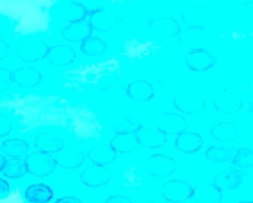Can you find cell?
<instances>
[{"label": "cell", "mask_w": 253, "mask_h": 203, "mask_svg": "<svg viewBox=\"0 0 253 203\" xmlns=\"http://www.w3.org/2000/svg\"><path fill=\"white\" fill-rule=\"evenodd\" d=\"M12 81L22 87H34L42 81V74L32 67H21L12 73Z\"/></svg>", "instance_id": "obj_19"}, {"label": "cell", "mask_w": 253, "mask_h": 203, "mask_svg": "<svg viewBox=\"0 0 253 203\" xmlns=\"http://www.w3.org/2000/svg\"><path fill=\"white\" fill-rule=\"evenodd\" d=\"M204 145L201 134L192 130H185L177 135L175 139L176 148L181 152L190 154L199 151Z\"/></svg>", "instance_id": "obj_17"}, {"label": "cell", "mask_w": 253, "mask_h": 203, "mask_svg": "<svg viewBox=\"0 0 253 203\" xmlns=\"http://www.w3.org/2000/svg\"><path fill=\"white\" fill-rule=\"evenodd\" d=\"M28 173L38 177H44L51 174L57 167L55 158L48 153L34 151L25 159Z\"/></svg>", "instance_id": "obj_2"}, {"label": "cell", "mask_w": 253, "mask_h": 203, "mask_svg": "<svg viewBox=\"0 0 253 203\" xmlns=\"http://www.w3.org/2000/svg\"><path fill=\"white\" fill-rule=\"evenodd\" d=\"M8 30V24L4 19H0V37L5 35Z\"/></svg>", "instance_id": "obj_41"}, {"label": "cell", "mask_w": 253, "mask_h": 203, "mask_svg": "<svg viewBox=\"0 0 253 203\" xmlns=\"http://www.w3.org/2000/svg\"><path fill=\"white\" fill-rule=\"evenodd\" d=\"M11 185L8 181L0 178V200L5 199L11 194Z\"/></svg>", "instance_id": "obj_37"}, {"label": "cell", "mask_w": 253, "mask_h": 203, "mask_svg": "<svg viewBox=\"0 0 253 203\" xmlns=\"http://www.w3.org/2000/svg\"><path fill=\"white\" fill-rule=\"evenodd\" d=\"M212 104L214 109L223 114H235L241 111L244 106L241 96L227 90L218 92L213 98Z\"/></svg>", "instance_id": "obj_8"}, {"label": "cell", "mask_w": 253, "mask_h": 203, "mask_svg": "<svg viewBox=\"0 0 253 203\" xmlns=\"http://www.w3.org/2000/svg\"><path fill=\"white\" fill-rule=\"evenodd\" d=\"M244 181V172L231 168L221 170L213 178L212 184L221 191H230L241 186Z\"/></svg>", "instance_id": "obj_11"}, {"label": "cell", "mask_w": 253, "mask_h": 203, "mask_svg": "<svg viewBox=\"0 0 253 203\" xmlns=\"http://www.w3.org/2000/svg\"><path fill=\"white\" fill-rule=\"evenodd\" d=\"M253 203V202L242 201V202H239V203Z\"/></svg>", "instance_id": "obj_44"}, {"label": "cell", "mask_w": 253, "mask_h": 203, "mask_svg": "<svg viewBox=\"0 0 253 203\" xmlns=\"http://www.w3.org/2000/svg\"><path fill=\"white\" fill-rule=\"evenodd\" d=\"M5 157L2 155V154H0V172H2V167H3L4 164H5Z\"/></svg>", "instance_id": "obj_42"}, {"label": "cell", "mask_w": 253, "mask_h": 203, "mask_svg": "<svg viewBox=\"0 0 253 203\" xmlns=\"http://www.w3.org/2000/svg\"><path fill=\"white\" fill-rule=\"evenodd\" d=\"M232 165L239 169L251 168L253 165V151L247 147H241L235 151L232 160Z\"/></svg>", "instance_id": "obj_34"}, {"label": "cell", "mask_w": 253, "mask_h": 203, "mask_svg": "<svg viewBox=\"0 0 253 203\" xmlns=\"http://www.w3.org/2000/svg\"><path fill=\"white\" fill-rule=\"evenodd\" d=\"M59 14L69 23L84 20L88 10L82 3L78 1H68L59 9Z\"/></svg>", "instance_id": "obj_26"}, {"label": "cell", "mask_w": 253, "mask_h": 203, "mask_svg": "<svg viewBox=\"0 0 253 203\" xmlns=\"http://www.w3.org/2000/svg\"><path fill=\"white\" fill-rule=\"evenodd\" d=\"M88 21L92 29L108 32L115 28L118 23V17L113 10L102 8L92 12Z\"/></svg>", "instance_id": "obj_12"}, {"label": "cell", "mask_w": 253, "mask_h": 203, "mask_svg": "<svg viewBox=\"0 0 253 203\" xmlns=\"http://www.w3.org/2000/svg\"><path fill=\"white\" fill-rule=\"evenodd\" d=\"M10 52V46L6 41L0 40V61L8 56Z\"/></svg>", "instance_id": "obj_39"}, {"label": "cell", "mask_w": 253, "mask_h": 203, "mask_svg": "<svg viewBox=\"0 0 253 203\" xmlns=\"http://www.w3.org/2000/svg\"><path fill=\"white\" fill-rule=\"evenodd\" d=\"M54 197L51 187L45 183H35L25 190L24 197L29 203H48Z\"/></svg>", "instance_id": "obj_20"}, {"label": "cell", "mask_w": 253, "mask_h": 203, "mask_svg": "<svg viewBox=\"0 0 253 203\" xmlns=\"http://www.w3.org/2000/svg\"><path fill=\"white\" fill-rule=\"evenodd\" d=\"M54 203H83L80 199L75 197H64L58 199Z\"/></svg>", "instance_id": "obj_40"}, {"label": "cell", "mask_w": 253, "mask_h": 203, "mask_svg": "<svg viewBox=\"0 0 253 203\" xmlns=\"http://www.w3.org/2000/svg\"><path fill=\"white\" fill-rule=\"evenodd\" d=\"M105 203H132L128 197L124 195H114L109 197Z\"/></svg>", "instance_id": "obj_38"}, {"label": "cell", "mask_w": 253, "mask_h": 203, "mask_svg": "<svg viewBox=\"0 0 253 203\" xmlns=\"http://www.w3.org/2000/svg\"><path fill=\"white\" fill-rule=\"evenodd\" d=\"M210 10L202 5L186 7L181 13L183 23L189 28L205 29L210 18Z\"/></svg>", "instance_id": "obj_10"}, {"label": "cell", "mask_w": 253, "mask_h": 203, "mask_svg": "<svg viewBox=\"0 0 253 203\" xmlns=\"http://www.w3.org/2000/svg\"><path fill=\"white\" fill-rule=\"evenodd\" d=\"M107 49L106 43L100 37H88L83 41L81 50L84 54L89 56H99L103 55Z\"/></svg>", "instance_id": "obj_32"}, {"label": "cell", "mask_w": 253, "mask_h": 203, "mask_svg": "<svg viewBox=\"0 0 253 203\" xmlns=\"http://www.w3.org/2000/svg\"><path fill=\"white\" fill-rule=\"evenodd\" d=\"M112 176V171L107 166L93 164L84 169L81 180L86 186L99 188L107 185Z\"/></svg>", "instance_id": "obj_9"}, {"label": "cell", "mask_w": 253, "mask_h": 203, "mask_svg": "<svg viewBox=\"0 0 253 203\" xmlns=\"http://www.w3.org/2000/svg\"><path fill=\"white\" fill-rule=\"evenodd\" d=\"M2 174L9 179H18L28 173L27 165L22 158H10L5 160L2 170Z\"/></svg>", "instance_id": "obj_30"}, {"label": "cell", "mask_w": 253, "mask_h": 203, "mask_svg": "<svg viewBox=\"0 0 253 203\" xmlns=\"http://www.w3.org/2000/svg\"><path fill=\"white\" fill-rule=\"evenodd\" d=\"M151 31L164 37H175L180 32L178 22L174 18L160 17L149 23Z\"/></svg>", "instance_id": "obj_23"}, {"label": "cell", "mask_w": 253, "mask_h": 203, "mask_svg": "<svg viewBox=\"0 0 253 203\" xmlns=\"http://www.w3.org/2000/svg\"><path fill=\"white\" fill-rule=\"evenodd\" d=\"M194 187L180 179L167 181L161 188V195L170 203H184L192 198Z\"/></svg>", "instance_id": "obj_3"}, {"label": "cell", "mask_w": 253, "mask_h": 203, "mask_svg": "<svg viewBox=\"0 0 253 203\" xmlns=\"http://www.w3.org/2000/svg\"><path fill=\"white\" fill-rule=\"evenodd\" d=\"M12 127L13 123L11 119L5 114H0V137L9 134Z\"/></svg>", "instance_id": "obj_36"}, {"label": "cell", "mask_w": 253, "mask_h": 203, "mask_svg": "<svg viewBox=\"0 0 253 203\" xmlns=\"http://www.w3.org/2000/svg\"><path fill=\"white\" fill-rule=\"evenodd\" d=\"M46 56L48 62L51 65L65 67L70 65L75 61L76 53L71 46L59 44L50 47Z\"/></svg>", "instance_id": "obj_18"}, {"label": "cell", "mask_w": 253, "mask_h": 203, "mask_svg": "<svg viewBox=\"0 0 253 203\" xmlns=\"http://www.w3.org/2000/svg\"><path fill=\"white\" fill-rule=\"evenodd\" d=\"M142 124L138 120L128 116H123L114 126L116 133L135 134L136 132L141 127Z\"/></svg>", "instance_id": "obj_33"}, {"label": "cell", "mask_w": 253, "mask_h": 203, "mask_svg": "<svg viewBox=\"0 0 253 203\" xmlns=\"http://www.w3.org/2000/svg\"><path fill=\"white\" fill-rule=\"evenodd\" d=\"M49 46L43 40H28L17 45L16 53L17 56L24 62H39L47 56Z\"/></svg>", "instance_id": "obj_5"}, {"label": "cell", "mask_w": 253, "mask_h": 203, "mask_svg": "<svg viewBox=\"0 0 253 203\" xmlns=\"http://www.w3.org/2000/svg\"><path fill=\"white\" fill-rule=\"evenodd\" d=\"M126 94L132 100L145 103L153 99L155 88L148 80H135L128 83L126 87Z\"/></svg>", "instance_id": "obj_13"}, {"label": "cell", "mask_w": 253, "mask_h": 203, "mask_svg": "<svg viewBox=\"0 0 253 203\" xmlns=\"http://www.w3.org/2000/svg\"><path fill=\"white\" fill-rule=\"evenodd\" d=\"M172 105L182 114L194 115L204 111L207 106V101L205 97L198 92L182 90L174 93Z\"/></svg>", "instance_id": "obj_1"}, {"label": "cell", "mask_w": 253, "mask_h": 203, "mask_svg": "<svg viewBox=\"0 0 253 203\" xmlns=\"http://www.w3.org/2000/svg\"><path fill=\"white\" fill-rule=\"evenodd\" d=\"M185 62L191 71L204 73L215 65L216 58L213 53L205 49L195 48L186 53Z\"/></svg>", "instance_id": "obj_6"}, {"label": "cell", "mask_w": 253, "mask_h": 203, "mask_svg": "<svg viewBox=\"0 0 253 203\" xmlns=\"http://www.w3.org/2000/svg\"><path fill=\"white\" fill-rule=\"evenodd\" d=\"M222 197V191L211 183L195 187L192 198L196 203H220Z\"/></svg>", "instance_id": "obj_21"}, {"label": "cell", "mask_w": 253, "mask_h": 203, "mask_svg": "<svg viewBox=\"0 0 253 203\" xmlns=\"http://www.w3.org/2000/svg\"><path fill=\"white\" fill-rule=\"evenodd\" d=\"M188 123L184 117L175 112L163 114L159 127L163 131L170 135H179L187 129Z\"/></svg>", "instance_id": "obj_15"}, {"label": "cell", "mask_w": 253, "mask_h": 203, "mask_svg": "<svg viewBox=\"0 0 253 203\" xmlns=\"http://www.w3.org/2000/svg\"><path fill=\"white\" fill-rule=\"evenodd\" d=\"M88 157L93 164L107 166L115 161L117 153L109 144H100L90 150Z\"/></svg>", "instance_id": "obj_24"}, {"label": "cell", "mask_w": 253, "mask_h": 203, "mask_svg": "<svg viewBox=\"0 0 253 203\" xmlns=\"http://www.w3.org/2000/svg\"><path fill=\"white\" fill-rule=\"evenodd\" d=\"M211 137L219 142H235L238 139V127L232 121H220L210 130Z\"/></svg>", "instance_id": "obj_22"}, {"label": "cell", "mask_w": 253, "mask_h": 203, "mask_svg": "<svg viewBox=\"0 0 253 203\" xmlns=\"http://www.w3.org/2000/svg\"><path fill=\"white\" fill-rule=\"evenodd\" d=\"M135 136L138 145L149 148H161L167 141V133L155 124H142L136 132Z\"/></svg>", "instance_id": "obj_7"}, {"label": "cell", "mask_w": 253, "mask_h": 203, "mask_svg": "<svg viewBox=\"0 0 253 203\" xmlns=\"http://www.w3.org/2000/svg\"><path fill=\"white\" fill-rule=\"evenodd\" d=\"M134 203H155L154 202L151 201L149 200H146V199H142V200H138Z\"/></svg>", "instance_id": "obj_43"}, {"label": "cell", "mask_w": 253, "mask_h": 203, "mask_svg": "<svg viewBox=\"0 0 253 203\" xmlns=\"http://www.w3.org/2000/svg\"><path fill=\"white\" fill-rule=\"evenodd\" d=\"M35 144L38 151L48 154L58 152L64 147V142L60 135L48 132L38 136Z\"/></svg>", "instance_id": "obj_25"}, {"label": "cell", "mask_w": 253, "mask_h": 203, "mask_svg": "<svg viewBox=\"0 0 253 203\" xmlns=\"http://www.w3.org/2000/svg\"><path fill=\"white\" fill-rule=\"evenodd\" d=\"M12 83V72L6 68L0 67V93L9 88Z\"/></svg>", "instance_id": "obj_35"}, {"label": "cell", "mask_w": 253, "mask_h": 203, "mask_svg": "<svg viewBox=\"0 0 253 203\" xmlns=\"http://www.w3.org/2000/svg\"><path fill=\"white\" fill-rule=\"evenodd\" d=\"M1 150L4 155L10 158H22L27 155L29 145L23 139L11 138L2 142Z\"/></svg>", "instance_id": "obj_27"}, {"label": "cell", "mask_w": 253, "mask_h": 203, "mask_svg": "<svg viewBox=\"0 0 253 203\" xmlns=\"http://www.w3.org/2000/svg\"><path fill=\"white\" fill-rule=\"evenodd\" d=\"M235 153V150L234 148L213 145L207 148L205 154L207 160L211 163L221 164L232 161Z\"/></svg>", "instance_id": "obj_29"}, {"label": "cell", "mask_w": 253, "mask_h": 203, "mask_svg": "<svg viewBox=\"0 0 253 203\" xmlns=\"http://www.w3.org/2000/svg\"><path fill=\"white\" fill-rule=\"evenodd\" d=\"M55 160L57 164L65 168H76L84 163L85 156L82 150L76 147H63L57 152Z\"/></svg>", "instance_id": "obj_16"}, {"label": "cell", "mask_w": 253, "mask_h": 203, "mask_svg": "<svg viewBox=\"0 0 253 203\" xmlns=\"http://www.w3.org/2000/svg\"><path fill=\"white\" fill-rule=\"evenodd\" d=\"M142 177L134 164H131L123 173L121 179V186L126 190L137 191L142 187Z\"/></svg>", "instance_id": "obj_31"}, {"label": "cell", "mask_w": 253, "mask_h": 203, "mask_svg": "<svg viewBox=\"0 0 253 203\" xmlns=\"http://www.w3.org/2000/svg\"><path fill=\"white\" fill-rule=\"evenodd\" d=\"M92 28L88 20L69 23L62 32L65 40L71 42H83L84 40L91 37Z\"/></svg>", "instance_id": "obj_14"}, {"label": "cell", "mask_w": 253, "mask_h": 203, "mask_svg": "<svg viewBox=\"0 0 253 203\" xmlns=\"http://www.w3.org/2000/svg\"><path fill=\"white\" fill-rule=\"evenodd\" d=\"M146 172L151 176L166 178L171 176L177 170L175 160L167 154H156L150 156L145 164Z\"/></svg>", "instance_id": "obj_4"}, {"label": "cell", "mask_w": 253, "mask_h": 203, "mask_svg": "<svg viewBox=\"0 0 253 203\" xmlns=\"http://www.w3.org/2000/svg\"><path fill=\"white\" fill-rule=\"evenodd\" d=\"M109 145L116 153H131L138 146L135 134L116 133L112 138Z\"/></svg>", "instance_id": "obj_28"}]
</instances>
